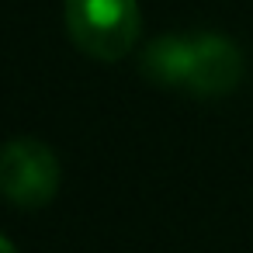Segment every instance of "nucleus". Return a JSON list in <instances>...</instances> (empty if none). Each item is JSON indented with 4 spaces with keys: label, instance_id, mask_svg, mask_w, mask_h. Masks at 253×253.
Masks as SVG:
<instances>
[{
    "label": "nucleus",
    "instance_id": "20e7f679",
    "mask_svg": "<svg viewBox=\"0 0 253 253\" xmlns=\"http://www.w3.org/2000/svg\"><path fill=\"white\" fill-rule=\"evenodd\" d=\"M0 253H18V246H14V243H11L4 232H0Z\"/></svg>",
    "mask_w": 253,
    "mask_h": 253
},
{
    "label": "nucleus",
    "instance_id": "f03ea898",
    "mask_svg": "<svg viewBox=\"0 0 253 253\" xmlns=\"http://www.w3.org/2000/svg\"><path fill=\"white\" fill-rule=\"evenodd\" d=\"M139 25L135 0H66V32L90 59H125L139 39Z\"/></svg>",
    "mask_w": 253,
    "mask_h": 253
},
{
    "label": "nucleus",
    "instance_id": "f257e3e1",
    "mask_svg": "<svg viewBox=\"0 0 253 253\" xmlns=\"http://www.w3.org/2000/svg\"><path fill=\"white\" fill-rule=\"evenodd\" d=\"M142 73L170 90L194 97H225L243 80L239 49L215 32L160 35L142 52Z\"/></svg>",
    "mask_w": 253,
    "mask_h": 253
},
{
    "label": "nucleus",
    "instance_id": "7ed1b4c3",
    "mask_svg": "<svg viewBox=\"0 0 253 253\" xmlns=\"http://www.w3.org/2000/svg\"><path fill=\"white\" fill-rule=\"evenodd\" d=\"M59 160L39 139H11L0 146V194L14 208H42L59 191Z\"/></svg>",
    "mask_w": 253,
    "mask_h": 253
}]
</instances>
